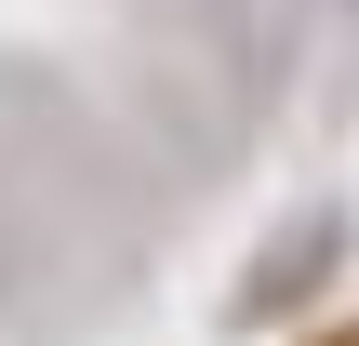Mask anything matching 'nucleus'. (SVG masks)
<instances>
[{
	"label": "nucleus",
	"instance_id": "f257e3e1",
	"mask_svg": "<svg viewBox=\"0 0 359 346\" xmlns=\"http://www.w3.org/2000/svg\"><path fill=\"white\" fill-rule=\"evenodd\" d=\"M306 13L320 0H187V40L240 107H280V80L306 67Z\"/></svg>",
	"mask_w": 359,
	"mask_h": 346
},
{
	"label": "nucleus",
	"instance_id": "f03ea898",
	"mask_svg": "<svg viewBox=\"0 0 359 346\" xmlns=\"http://www.w3.org/2000/svg\"><path fill=\"white\" fill-rule=\"evenodd\" d=\"M333 253H346V213H333V200H306V213H293V227H280V240H266V253L240 267L226 320H293V307H306V293L333 280Z\"/></svg>",
	"mask_w": 359,
	"mask_h": 346
},
{
	"label": "nucleus",
	"instance_id": "7ed1b4c3",
	"mask_svg": "<svg viewBox=\"0 0 359 346\" xmlns=\"http://www.w3.org/2000/svg\"><path fill=\"white\" fill-rule=\"evenodd\" d=\"M27 293H40V253H27V227H13V213H0V333H13V320H27Z\"/></svg>",
	"mask_w": 359,
	"mask_h": 346
},
{
	"label": "nucleus",
	"instance_id": "20e7f679",
	"mask_svg": "<svg viewBox=\"0 0 359 346\" xmlns=\"http://www.w3.org/2000/svg\"><path fill=\"white\" fill-rule=\"evenodd\" d=\"M333 13H346V27H359V0H333Z\"/></svg>",
	"mask_w": 359,
	"mask_h": 346
}]
</instances>
